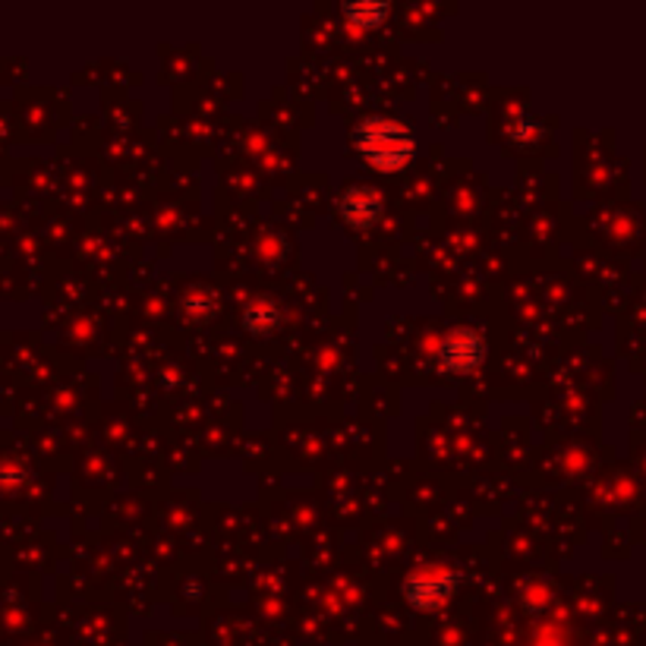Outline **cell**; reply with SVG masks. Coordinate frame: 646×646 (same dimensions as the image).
I'll return each instance as SVG.
<instances>
[{"label":"cell","instance_id":"obj_1","mask_svg":"<svg viewBox=\"0 0 646 646\" xmlns=\"http://www.w3.org/2000/svg\"><path fill=\"white\" fill-rule=\"evenodd\" d=\"M354 146L360 158L373 170L395 174L407 167L417 155V136L414 129L397 117H366L354 129Z\"/></svg>","mask_w":646,"mask_h":646},{"label":"cell","instance_id":"obj_2","mask_svg":"<svg viewBox=\"0 0 646 646\" xmlns=\"http://www.w3.org/2000/svg\"><path fill=\"white\" fill-rule=\"evenodd\" d=\"M486 354H489L486 337H482L477 329L460 325V329H451V332L438 341L436 360L441 373H451V376H470V373H477V369H480Z\"/></svg>","mask_w":646,"mask_h":646},{"label":"cell","instance_id":"obj_3","mask_svg":"<svg viewBox=\"0 0 646 646\" xmlns=\"http://www.w3.org/2000/svg\"><path fill=\"white\" fill-rule=\"evenodd\" d=\"M458 593V574L441 567V564H429V567H419L417 574L407 577L404 584V596L407 603L419 608V612H436L448 603L451 596Z\"/></svg>","mask_w":646,"mask_h":646},{"label":"cell","instance_id":"obj_4","mask_svg":"<svg viewBox=\"0 0 646 646\" xmlns=\"http://www.w3.org/2000/svg\"><path fill=\"white\" fill-rule=\"evenodd\" d=\"M382 196L373 187H351L337 196V211L351 228H373L382 218Z\"/></svg>","mask_w":646,"mask_h":646},{"label":"cell","instance_id":"obj_5","mask_svg":"<svg viewBox=\"0 0 646 646\" xmlns=\"http://www.w3.org/2000/svg\"><path fill=\"white\" fill-rule=\"evenodd\" d=\"M392 13V3L385 0H354V3H344V20L351 22L354 29H378L382 22L388 20Z\"/></svg>","mask_w":646,"mask_h":646},{"label":"cell","instance_id":"obj_6","mask_svg":"<svg viewBox=\"0 0 646 646\" xmlns=\"http://www.w3.org/2000/svg\"><path fill=\"white\" fill-rule=\"evenodd\" d=\"M278 319L281 315H278V306L271 300H252L247 313H243V325L252 334H269L278 325Z\"/></svg>","mask_w":646,"mask_h":646}]
</instances>
